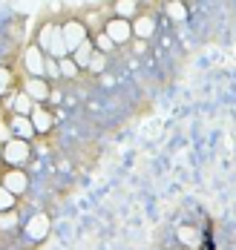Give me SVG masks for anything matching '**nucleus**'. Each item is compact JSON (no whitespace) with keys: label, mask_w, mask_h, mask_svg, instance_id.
Here are the masks:
<instances>
[{"label":"nucleus","mask_w":236,"mask_h":250,"mask_svg":"<svg viewBox=\"0 0 236 250\" xmlns=\"http://www.w3.org/2000/svg\"><path fill=\"white\" fill-rule=\"evenodd\" d=\"M81 21L86 23V29H89V32H92V29H95V32H101V29H104V21H101V15H98V12H86Z\"/></svg>","instance_id":"nucleus-23"},{"label":"nucleus","mask_w":236,"mask_h":250,"mask_svg":"<svg viewBox=\"0 0 236 250\" xmlns=\"http://www.w3.org/2000/svg\"><path fill=\"white\" fill-rule=\"evenodd\" d=\"M61 61V78H66V81H75L81 75V66L75 63V58L72 55H66V58H58Z\"/></svg>","instance_id":"nucleus-17"},{"label":"nucleus","mask_w":236,"mask_h":250,"mask_svg":"<svg viewBox=\"0 0 236 250\" xmlns=\"http://www.w3.org/2000/svg\"><path fill=\"white\" fill-rule=\"evenodd\" d=\"M92 43H95V49L104 52V55H112V52H115V41H112V38L107 35L104 29H101V32H98V35L92 38Z\"/></svg>","instance_id":"nucleus-19"},{"label":"nucleus","mask_w":236,"mask_h":250,"mask_svg":"<svg viewBox=\"0 0 236 250\" xmlns=\"http://www.w3.org/2000/svg\"><path fill=\"white\" fill-rule=\"evenodd\" d=\"M9 89H12V72H9L6 66H0V98H3Z\"/></svg>","instance_id":"nucleus-24"},{"label":"nucleus","mask_w":236,"mask_h":250,"mask_svg":"<svg viewBox=\"0 0 236 250\" xmlns=\"http://www.w3.org/2000/svg\"><path fill=\"white\" fill-rule=\"evenodd\" d=\"M92 52H95V43H92V38H89L86 43H81L78 49L72 52V58H75V63H78L81 69H86V66H89V58H92Z\"/></svg>","instance_id":"nucleus-16"},{"label":"nucleus","mask_w":236,"mask_h":250,"mask_svg":"<svg viewBox=\"0 0 236 250\" xmlns=\"http://www.w3.org/2000/svg\"><path fill=\"white\" fill-rule=\"evenodd\" d=\"M61 32H64V41H66L69 55L78 49L81 43H86V41H89V29H86V23H84L81 18H66V21L61 23Z\"/></svg>","instance_id":"nucleus-3"},{"label":"nucleus","mask_w":236,"mask_h":250,"mask_svg":"<svg viewBox=\"0 0 236 250\" xmlns=\"http://www.w3.org/2000/svg\"><path fill=\"white\" fill-rule=\"evenodd\" d=\"M23 69L32 78H46V52L38 43H29L23 49Z\"/></svg>","instance_id":"nucleus-5"},{"label":"nucleus","mask_w":236,"mask_h":250,"mask_svg":"<svg viewBox=\"0 0 236 250\" xmlns=\"http://www.w3.org/2000/svg\"><path fill=\"white\" fill-rule=\"evenodd\" d=\"M138 3H144V0H138Z\"/></svg>","instance_id":"nucleus-27"},{"label":"nucleus","mask_w":236,"mask_h":250,"mask_svg":"<svg viewBox=\"0 0 236 250\" xmlns=\"http://www.w3.org/2000/svg\"><path fill=\"white\" fill-rule=\"evenodd\" d=\"M46 81H61V61L46 55Z\"/></svg>","instance_id":"nucleus-22"},{"label":"nucleus","mask_w":236,"mask_h":250,"mask_svg":"<svg viewBox=\"0 0 236 250\" xmlns=\"http://www.w3.org/2000/svg\"><path fill=\"white\" fill-rule=\"evenodd\" d=\"M104 32L115 41V46H127V43L132 41V21L112 15V18H107L104 21Z\"/></svg>","instance_id":"nucleus-4"},{"label":"nucleus","mask_w":236,"mask_h":250,"mask_svg":"<svg viewBox=\"0 0 236 250\" xmlns=\"http://www.w3.org/2000/svg\"><path fill=\"white\" fill-rule=\"evenodd\" d=\"M156 29H158V23H156V18L153 15H135L132 18V38L135 41H150L153 35H156Z\"/></svg>","instance_id":"nucleus-10"},{"label":"nucleus","mask_w":236,"mask_h":250,"mask_svg":"<svg viewBox=\"0 0 236 250\" xmlns=\"http://www.w3.org/2000/svg\"><path fill=\"white\" fill-rule=\"evenodd\" d=\"M18 225H21L18 210H3L0 213V230H18Z\"/></svg>","instance_id":"nucleus-20"},{"label":"nucleus","mask_w":236,"mask_h":250,"mask_svg":"<svg viewBox=\"0 0 236 250\" xmlns=\"http://www.w3.org/2000/svg\"><path fill=\"white\" fill-rule=\"evenodd\" d=\"M23 92H29L35 104H49V95H52V86L46 78H32L26 75V83H23Z\"/></svg>","instance_id":"nucleus-9"},{"label":"nucleus","mask_w":236,"mask_h":250,"mask_svg":"<svg viewBox=\"0 0 236 250\" xmlns=\"http://www.w3.org/2000/svg\"><path fill=\"white\" fill-rule=\"evenodd\" d=\"M176 236H179V242H182L184 248H193V250H196L199 245H202V233H199L193 225H182L179 230H176Z\"/></svg>","instance_id":"nucleus-14"},{"label":"nucleus","mask_w":236,"mask_h":250,"mask_svg":"<svg viewBox=\"0 0 236 250\" xmlns=\"http://www.w3.org/2000/svg\"><path fill=\"white\" fill-rule=\"evenodd\" d=\"M6 124H9V129H12V138H26V141H32V138L38 135L29 115H18V112H12Z\"/></svg>","instance_id":"nucleus-8"},{"label":"nucleus","mask_w":236,"mask_h":250,"mask_svg":"<svg viewBox=\"0 0 236 250\" xmlns=\"http://www.w3.org/2000/svg\"><path fill=\"white\" fill-rule=\"evenodd\" d=\"M49 230H52V222H49V216L46 213H35V216H29L26 222V239L29 242H43L46 236H49Z\"/></svg>","instance_id":"nucleus-7"},{"label":"nucleus","mask_w":236,"mask_h":250,"mask_svg":"<svg viewBox=\"0 0 236 250\" xmlns=\"http://www.w3.org/2000/svg\"><path fill=\"white\" fill-rule=\"evenodd\" d=\"M15 207H18V196L9 193V190L0 184V213H3V210H15Z\"/></svg>","instance_id":"nucleus-21"},{"label":"nucleus","mask_w":236,"mask_h":250,"mask_svg":"<svg viewBox=\"0 0 236 250\" xmlns=\"http://www.w3.org/2000/svg\"><path fill=\"white\" fill-rule=\"evenodd\" d=\"M35 106H38L35 98H32L29 92H23V89H21V92H12V98H9V109L18 112V115H32Z\"/></svg>","instance_id":"nucleus-12"},{"label":"nucleus","mask_w":236,"mask_h":250,"mask_svg":"<svg viewBox=\"0 0 236 250\" xmlns=\"http://www.w3.org/2000/svg\"><path fill=\"white\" fill-rule=\"evenodd\" d=\"M35 43L46 52V55H52V58H66V55H69V49H66V41H64V32H61V23H55V21L41 23Z\"/></svg>","instance_id":"nucleus-1"},{"label":"nucleus","mask_w":236,"mask_h":250,"mask_svg":"<svg viewBox=\"0 0 236 250\" xmlns=\"http://www.w3.org/2000/svg\"><path fill=\"white\" fill-rule=\"evenodd\" d=\"M86 72H92V75H104V72H107V55H104V52H98V49L92 52Z\"/></svg>","instance_id":"nucleus-18"},{"label":"nucleus","mask_w":236,"mask_h":250,"mask_svg":"<svg viewBox=\"0 0 236 250\" xmlns=\"http://www.w3.org/2000/svg\"><path fill=\"white\" fill-rule=\"evenodd\" d=\"M61 101H64V95H61L58 89H52V95H49V104H61Z\"/></svg>","instance_id":"nucleus-26"},{"label":"nucleus","mask_w":236,"mask_h":250,"mask_svg":"<svg viewBox=\"0 0 236 250\" xmlns=\"http://www.w3.org/2000/svg\"><path fill=\"white\" fill-rule=\"evenodd\" d=\"M0 184L9 190V193H15V196H23L29 190V173L23 167H6V173L0 175Z\"/></svg>","instance_id":"nucleus-6"},{"label":"nucleus","mask_w":236,"mask_h":250,"mask_svg":"<svg viewBox=\"0 0 236 250\" xmlns=\"http://www.w3.org/2000/svg\"><path fill=\"white\" fill-rule=\"evenodd\" d=\"M29 118H32V124H35V132H38V135H46V132H52L55 115H52V109H46L43 104H38V106H35V112H32Z\"/></svg>","instance_id":"nucleus-11"},{"label":"nucleus","mask_w":236,"mask_h":250,"mask_svg":"<svg viewBox=\"0 0 236 250\" xmlns=\"http://www.w3.org/2000/svg\"><path fill=\"white\" fill-rule=\"evenodd\" d=\"M0 158L6 167H26L32 161V141L26 138H9L0 144Z\"/></svg>","instance_id":"nucleus-2"},{"label":"nucleus","mask_w":236,"mask_h":250,"mask_svg":"<svg viewBox=\"0 0 236 250\" xmlns=\"http://www.w3.org/2000/svg\"><path fill=\"white\" fill-rule=\"evenodd\" d=\"M112 15L132 21L138 15V0H112Z\"/></svg>","instance_id":"nucleus-15"},{"label":"nucleus","mask_w":236,"mask_h":250,"mask_svg":"<svg viewBox=\"0 0 236 250\" xmlns=\"http://www.w3.org/2000/svg\"><path fill=\"white\" fill-rule=\"evenodd\" d=\"M0 144H3V141H0Z\"/></svg>","instance_id":"nucleus-28"},{"label":"nucleus","mask_w":236,"mask_h":250,"mask_svg":"<svg viewBox=\"0 0 236 250\" xmlns=\"http://www.w3.org/2000/svg\"><path fill=\"white\" fill-rule=\"evenodd\" d=\"M164 15H167L170 23H184V21L190 18V9H187L184 0H167V3H164Z\"/></svg>","instance_id":"nucleus-13"},{"label":"nucleus","mask_w":236,"mask_h":250,"mask_svg":"<svg viewBox=\"0 0 236 250\" xmlns=\"http://www.w3.org/2000/svg\"><path fill=\"white\" fill-rule=\"evenodd\" d=\"M12 9H15V12H21V15H26L29 3H26V0H12Z\"/></svg>","instance_id":"nucleus-25"}]
</instances>
